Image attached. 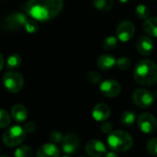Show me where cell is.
Returning a JSON list of instances; mask_svg holds the SVG:
<instances>
[{"label": "cell", "instance_id": "1", "mask_svg": "<svg viewBox=\"0 0 157 157\" xmlns=\"http://www.w3.org/2000/svg\"><path fill=\"white\" fill-rule=\"evenodd\" d=\"M63 6V0H29L24 9L34 20L45 22L56 17Z\"/></svg>", "mask_w": 157, "mask_h": 157}, {"label": "cell", "instance_id": "2", "mask_svg": "<svg viewBox=\"0 0 157 157\" xmlns=\"http://www.w3.org/2000/svg\"><path fill=\"white\" fill-rule=\"evenodd\" d=\"M134 80L143 86H154L157 83V64L151 60L140 61L133 71Z\"/></svg>", "mask_w": 157, "mask_h": 157}, {"label": "cell", "instance_id": "3", "mask_svg": "<svg viewBox=\"0 0 157 157\" xmlns=\"http://www.w3.org/2000/svg\"><path fill=\"white\" fill-rule=\"evenodd\" d=\"M109 148L118 153H123L130 150L133 145V139L131 135L124 131H114L107 138Z\"/></svg>", "mask_w": 157, "mask_h": 157}, {"label": "cell", "instance_id": "4", "mask_svg": "<svg viewBox=\"0 0 157 157\" xmlns=\"http://www.w3.org/2000/svg\"><path fill=\"white\" fill-rule=\"evenodd\" d=\"M26 132L20 126H12L7 128L3 133L2 141L8 147H16L19 145L26 137Z\"/></svg>", "mask_w": 157, "mask_h": 157}, {"label": "cell", "instance_id": "5", "mask_svg": "<svg viewBox=\"0 0 157 157\" xmlns=\"http://www.w3.org/2000/svg\"><path fill=\"white\" fill-rule=\"evenodd\" d=\"M3 85L9 93H19L23 87L24 78L18 72L8 71L3 76Z\"/></svg>", "mask_w": 157, "mask_h": 157}, {"label": "cell", "instance_id": "6", "mask_svg": "<svg viewBox=\"0 0 157 157\" xmlns=\"http://www.w3.org/2000/svg\"><path fill=\"white\" fill-rule=\"evenodd\" d=\"M29 19L27 17L19 12H15L5 17L1 22V28L6 31H14L21 27H24Z\"/></svg>", "mask_w": 157, "mask_h": 157}, {"label": "cell", "instance_id": "7", "mask_svg": "<svg viewBox=\"0 0 157 157\" xmlns=\"http://www.w3.org/2000/svg\"><path fill=\"white\" fill-rule=\"evenodd\" d=\"M132 100L137 107L147 109L154 104L155 96L147 89L138 88L132 93Z\"/></svg>", "mask_w": 157, "mask_h": 157}, {"label": "cell", "instance_id": "8", "mask_svg": "<svg viewBox=\"0 0 157 157\" xmlns=\"http://www.w3.org/2000/svg\"><path fill=\"white\" fill-rule=\"evenodd\" d=\"M137 124L139 129L144 133H153L157 130L156 118L148 112H143L138 116Z\"/></svg>", "mask_w": 157, "mask_h": 157}, {"label": "cell", "instance_id": "9", "mask_svg": "<svg viewBox=\"0 0 157 157\" xmlns=\"http://www.w3.org/2000/svg\"><path fill=\"white\" fill-rule=\"evenodd\" d=\"M135 33V27L132 22L129 20L122 21L117 28V37L122 42L129 41Z\"/></svg>", "mask_w": 157, "mask_h": 157}, {"label": "cell", "instance_id": "10", "mask_svg": "<svg viewBox=\"0 0 157 157\" xmlns=\"http://www.w3.org/2000/svg\"><path fill=\"white\" fill-rule=\"evenodd\" d=\"M100 92L103 96L106 98H115L118 95H119L121 91V86L120 84L113 79H108L105 81H103L100 84Z\"/></svg>", "mask_w": 157, "mask_h": 157}, {"label": "cell", "instance_id": "11", "mask_svg": "<svg viewBox=\"0 0 157 157\" xmlns=\"http://www.w3.org/2000/svg\"><path fill=\"white\" fill-rule=\"evenodd\" d=\"M85 152L91 157H102L106 154V148L101 141L92 140L86 144Z\"/></svg>", "mask_w": 157, "mask_h": 157}, {"label": "cell", "instance_id": "12", "mask_svg": "<svg viewBox=\"0 0 157 157\" xmlns=\"http://www.w3.org/2000/svg\"><path fill=\"white\" fill-rule=\"evenodd\" d=\"M62 150L66 154H74L77 152L80 146V140L74 133H68L64 136L62 141Z\"/></svg>", "mask_w": 157, "mask_h": 157}, {"label": "cell", "instance_id": "13", "mask_svg": "<svg viewBox=\"0 0 157 157\" xmlns=\"http://www.w3.org/2000/svg\"><path fill=\"white\" fill-rule=\"evenodd\" d=\"M136 48L142 55L148 56L152 53L155 48L154 41L148 36H142L136 41Z\"/></svg>", "mask_w": 157, "mask_h": 157}, {"label": "cell", "instance_id": "14", "mask_svg": "<svg viewBox=\"0 0 157 157\" xmlns=\"http://www.w3.org/2000/svg\"><path fill=\"white\" fill-rule=\"evenodd\" d=\"M110 108L105 103H99L93 109V118L97 121H105L110 116Z\"/></svg>", "mask_w": 157, "mask_h": 157}, {"label": "cell", "instance_id": "15", "mask_svg": "<svg viewBox=\"0 0 157 157\" xmlns=\"http://www.w3.org/2000/svg\"><path fill=\"white\" fill-rule=\"evenodd\" d=\"M60 151L54 144H44L36 152V157H59Z\"/></svg>", "mask_w": 157, "mask_h": 157}, {"label": "cell", "instance_id": "16", "mask_svg": "<svg viewBox=\"0 0 157 157\" xmlns=\"http://www.w3.org/2000/svg\"><path fill=\"white\" fill-rule=\"evenodd\" d=\"M11 116L17 122H24L28 118V110L22 104H16L11 109Z\"/></svg>", "mask_w": 157, "mask_h": 157}, {"label": "cell", "instance_id": "17", "mask_svg": "<svg viewBox=\"0 0 157 157\" xmlns=\"http://www.w3.org/2000/svg\"><path fill=\"white\" fill-rule=\"evenodd\" d=\"M117 60L113 55L110 54H103L97 60V65L101 70L108 71L112 69L116 65Z\"/></svg>", "mask_w": 157, "mask_h": 157}, {"label": "cell", "instance_id": "18", "mask_svg": "<svg viewBox=\"0 0 157 157\" xmlns=\"http://www.w3.org/2000/svg\"><path fill=\"white\" fill-rule=\"evenodd\" d=\"M143 28L144 31L152 36V37H156L157 38V17H150L147 20H145L143 24Z\"/></svg>", "mask_w": 157, "mask_h": 157}, {"label": "cell", "instance_id": "19", "mask_svg": "<svg viewBox=\"0 0 157 157\" xmlns=\"http://www.w3.org/2000/svg\"><path fill=\"white\" fill-rule=\"evenodd\" d=\"M21 64V57L19 54L18 53H13V54H10L7 59H6V66L7 69H16L18 67H19Z\"/></svg>", "mask_w": 157, "mask_h": 157}, {"label": "cell", "instance_id": "20", "mask_svg": "<svg viewBox=\"0 0 157 157\" xmlns=\"http://www.w3.org/2000/svg\"><path fill=\"white\" fill-rule=\"evenodd\" d=\"M93 6L100 11H108L114 6L113 0H93Z\"/></svg>", "mask_w": 157, "mask_h": 157}, {"label": "cell", "instance_id": "21", "mask_svg": "<svg viewBox=\"0 0 157 157\" xmlns=\"http://www.w3.org/2000/svg\"><path fill=\"white\" fill-rule=\"evenodd\" d=\"M136 121V115L133 111L128 110L124 111L120 116V121L125 126H130L132 125Z\"/></svg>", "mask_w": 157, "mask_h": 157}, {"label": "cell", "instance_id": "22", "mask_svg": "<svg viewBox=\"0 0 157 157\" xmlns=\"http://www.w3.org/2000/svg\"><path fill=\"white\" fill-rule=\"evenodd\" d=\"M33 155V151L31 147L29 145H22L19 146L15 150L14 156L15 157H32Z\"/></svg>", "mask_w": 157, "mask_h": 157}, {"label": "cell", "instance_id": "23", "mask_svg": "<svg viewBox=\"0 0 157 157\" xmlns=\"http://www.w3.org/2000/svg\"><path fill=\"white\" fill-rule=\"evenodd\" d=\"M118 37H115V36H108L105 39L104 42H103V48L105 50V51H113L116 49V47L118 46Z\"/></svg>", "mask_w": 157, "mask_h": 157}, {"label": "cell", "instance_id": "24", "mask_svg": "<svg viewBox=\"0 0 157 157\" xmlns=\"http://www.w3.org/2000/svg\"><path fill=\"white\" fill-rule=\"evenodd\" d=\"M135 13L139 18L147 20L150 16V9L145 5H138L135 8Z\"/></svg>", "mask_w": 157, "mask_h": 157}, {"label": "cell", "instance_id": "25", "mask_svg": "<svg viewBox=\"0 0 157 157\" xmlns=\"http://www.w3.org/2000/svg\"><path fill=\"white\" fill-rule=\"evenodd\" d=\"M10 121H11V117L9 113L5 109H0V129L8 127Z\"/></svg>", "mask_w": 157, "mask_h": 157}, {"label": "cell", "instance_id": "26", "mask_svg": "<svg viewBox=\"0 0 157 157\" xmlns=\"http://www.w3.org/2000/svg\"><path fill=\"white\" fill-rule=\"evenodd\" d=\"M116 65L120 70H127L130 67L131 62L128 57H120L117 60Z\"/></svg>", "mask_w": 157, "mask_h": 157}, {"label": "cell", "instance_id": "27", "mask_svg": "<svg viewBox=\"0 0 157 157\" xmlns=\"http://www.w3.org/2000/svg\"><path fill=\"white\" fill-rule=\"evenodd\" d=\"M87 78L93 85H98L102 83V76L96 71H90L87 75Z\"/></svg>", "mask_w": 157, "mask_h": 157}, {"label": "cell", "instance_id": "28", "mask_svg": "<svg viewBox=\"0 0 157 157\" xmlns=\"http://www.w3.org/2000/svg\"><path fill=\"white\" fill-rule=\"evenodd\" d=\"M25 29V30L29 33H35L39 30V25L36 22V20L32 19V20H28L26 22V24L23 27Z\"/></svg>", "mask_w": 157, "mask_h": 157}, {"label": "cell", "instance_id": "29", "mask_svg": "<svg viewBox=\"0 0 157 157\" xmlns=\"http://www.w3.org/2000/svg\"><path fill=\"white\" fill-rule=\"evenodd\" d=\"M147 151L154 156H157V138H152L147 142Z\"/></svg>", "mask_w": 157, "mask_h": 157}, {"label": "cell", "instance_id": "30", "mask_svg": "<svg viewBox=\"0 0 157 157\" xmlns=\"http://www.w3.org/2000/svg\"><path fill=\"white\" fill-rule=\"evenodd\" d=\"M63 139H64V136L62 135V133L60 132L54 131L49 134V141L51 142V144H56L62 143Z\"/></svg>", "mask_w": 157, "mask_h": 157}, {"label": "cell", "instance_id": "31", "mask_svg": "<svg viewBox=\"0 0 157 157\" xmlns=\"http://www.w3.org/2000/svg\"><path fill=\"white\" fill-rule=\"evenodd\" d=\"M112 129H113V125L109 121H103V123L101 125V131L104 133L110 134L112 132Z\"/></svg>", "mask_w": 157, "mask_h": 157}, {"label": "cell", "instance_id": "32", "mask_svg": "<svg viewBox=\"0 0 157 157\" xmlns=\"http://www.w3.org/2000/svg\"><path fill=\"white\" fill-rule=\"evenodd\" d=\"M24 131L26 132H28V133H32L33 132H35V130H36V124L34 123V122H32V121H29V122H27L26 124H25V126H24Z\"/></svg>", "mask_w": 157, "mask_h": 157}, {"label": "cell", "instance_id": "33", "mask_svg": "<svg viewBox=\"0 0 157 157\" xmlns=\"http://www.w3.org/2000/svg\"><path fill=\"white\" fill-rule=\"evenodd\" d=\"M105 157H118V155H117L114 151H112V152L106 153V154H105Z\"/></svg>", "mask_w": 157, "mask_h": 157}, {"label": "cell", "instance_id": "34", "mask_svg": "<svg viewBox=\"0 0 157 157\" xmlns=\"http://www.w3.org/2000/svg\"><path fill=\"white\" fill-rule=\"evenodd\" d=\"M3 66H4V57H3L2 53L0 52V71L2 70Z\"/></svg>", "mask_w": 157, "mask_h": 157}, {"label": "cell", "instance_id": "35", "mask_svg": "<svg viewBox=\"0 0 157 157\" xmlns=\"http://www.w3.org/2000/svg\"><path fill=\"white\" fill-rule=\"evenodd\" d=\"M121 3H128V2H130V0H119Z\"/></svg>", "mask_w": 157, "mask_h": 157}, {"label": "cell", "instance_id": "36", "mask_svg": "<svg viewBox=\"0 0 157 157\" xmlns=\"http://www.w3.org/2000/svg\"><path fill=\"white\" fill-rule=\"evenodd\" d=\"M155 97H156V98H157V90H156V92H155Z\"/></svg>", "mask_w": 157, "mask_h": 157}, {"label": "cell", "instance_id": "37", "mask_svg": "<svg viewBox=\"0 0 157 157\" xmlns=\"http://www.w3.org/2000/svg\"><path fill=\"white\" fill-rule=\"evenodd\" d=\"M63 157H70V156H68V155H65V156H63Z\"/></svg>", "mask_w": 157, "mask_h": 157}, {"label": "cell", "instance_id": "38", "mask_svg": "<svg viewBox=\"0 0 157 157\" xmlns=\"http://www.w3.org/2000/svg\"><path fill=\"white\" fill-rule=\"evenodd\" d=\"M0 157H9V156H7V155H6V156H0Z\"/></svg>", "mask_w": 157, "mask_h": 157}, {"label": "cell", "instance_id": "39", "mask_svg": "<svg viewBox=\"0 0 157 157\" xmlns=\"http://www.w3.org/2000/svg\"><path fill=\"white\" fill-rule=\"evenodd\" d=\"M80 157H87V156H80Z\"/></svg>", "mask_w": 157, "mask_h": 157}, {"label": "cell", "instance_id": "40", "mask_svg": "<svg viewBox=\"0 0 157 157\" xmlns=\"http://www.w3.org/2000/svg\"><path fill=\"white\" fill-rule=\"evenodd\" d=\"M0 150H1V148H0Z\"/></svg>", "mask_w": 157, "mask_h": 157}]
</instances>
